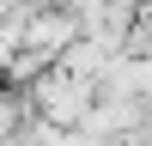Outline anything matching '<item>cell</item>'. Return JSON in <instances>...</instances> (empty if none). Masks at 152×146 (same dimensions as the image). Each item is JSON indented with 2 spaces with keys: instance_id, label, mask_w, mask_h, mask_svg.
I'll list each match as a JSON object with an SVG mask.
<instances>
[{
  "instance_id": "cell-2",
  "label": "cell",
  "mask_w": 152,
  "mask_h": 146,
  "mask_svg": "<svg viewBox=\"0 0 152 146\" xmlns=\"http://www.w3.org/2000/svg\"><path fill=\"white\" fill-rule=\"evenodd\" d=\"M73 36H79V18H73L67 6H37L31 18L12 31V43H18V49H37L43 61H61V49H67Z\"/></svg>"
},
{
  "instance_id": "cell-1",
  "label": "cell",
  "mask_w": 152,
  "mask_h": 146,
  "mask_svg": "<svg viewBox=\"0 0 152 146\" xmlns=\"http://www.w3.org/2000/svg\"><path fill=\"white\" fill-rule=\"evenodd\" d=\"M91 97H97V85L73 79L67 67H43L31 85H24L31 116H37V122H49V128H79V122H85V110H91Z\"/></svg>"
},
{
  "instance_id": "cell-4",
  "label": "cell",
  "mask_w": 152,
  "mask_h": 146,
  "mask_svg": "<svg viewBox=\"0 0 152 146\" xmlns=\"http://www.w3.org/2000/svg\"><path fill=\"white\" fill-rule=\"evenodd\" d=\"M122 55H140V61H152V0H146V6H134L128 36H122Z\"/></svg>"
},
{
  "instance_id": "cell-5",
  "label": "cell",
  "mask_w": 152,
  "mask_h": 146,
  "mask_svg": "<svg viewBox=\"0 0 152 146\" xmlns=\"http://www.w3.org/2000/svg\"><path fill=\"white\" fill-rule=\"evenodd\" d=\"M24 122H31V104H24V91L0 79V134H18Z\"/></svg>"
},
{
  "instance_id": "cell-3",
  "label": "cell",
  "mask_w": 152,
  "mask_h": 146,
  "mask_svg": "<svg viewBox=\"0 0 152 146\" xmlns=\"http://www.w3.org/2000/svg\"><path fill=\"white\" fill-rule=\"evenodd\" d=\"M116 55H122V49H110L104 36H85V31H79L67 49H61V61H55V67H67L73 79H85V85H97V79L110 73V61H116Z\"/></svg>"
}]
</instances>
